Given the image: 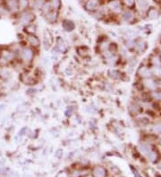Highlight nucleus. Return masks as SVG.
Wrapping results in <instances>:
<instances>
[{
    "label": "nucleus",
    "mask_w": 161,
    "mask_h": 177,
    "mask_svg": "<svg viewBox=\"0 0 161 177\" xmlns=\"http://www.w3.org/2000/svg\"><path fill=\"white\" fill-rule=\"evenodd\" d=\"M41 43H42V47L45 50L51 49V48L53 47V44H54V38L49 32L46 31L43 33Z\"/></svg>",
    "instance_id": "39448f33"
},
{
    "label": "nucleus",
    "mask_w": 161,
    "mask_h": 177,
    "mask_svg": "<svg viewBox=\"0 0 161 177\" xmlns=\"http://www.w3.org/2000/svg\"><path fill=\"white\" fill-rule=\"evenodd\" d=\"M0 79H1V77H0Z\"/></svg>",
    "instance_id": "473e14b6"
},
{
    "label": "nucleus",
    "mask_w": 161,
    "mask_h": 177,
    "mask_svg": "<svg viewBox=\"0 0 161 177\" xmlns=\"http://www.w3.org/2000/svg\"><path fill=\"white\" fill-rule=\"evenodd\" d=\"M75 50H76V54L82 58L88 57L90 56V48L87 46H84V45H81V46L76 47Z\"/></svg>",
    "instance_id": "9d476101"
},
{
    "label": "nucleus",
    "mask_w": 161,
    "mask_h": 177,
    "mask_svg": "<svg viewBox=\"0 0 161 177\" xmlns=\"http://www.w3.org/2000/svg\"><path fill=\"white\" fill-rule=\"evenodd\" d=\"M25 40L27 44L34 49L40 48L41 46V40L37 35H26Z\"/></svg>",
    "instance_id": "423d86ee"
},
{
    "label": "nucleus",
    "mask_w": 161,
    "mask_h": 177,
    "mask_svg": "<svg viewBox=\"0 0 161 177\" xmlns=\"http://www.w3.org/2000/svg\"><path fill=\"white\" fill-rule=\"evenodd\" d=\"M123 17H124V19L125 21L130 22V21L132 20V18H133V14H132L131 11H126V12H124Z\"/></svg>",
    "instance_id": "393cba45"
},
{
    "label": "nucleus",
    "mask_w": 161,
    "mask_h": 177,
    "mask_svg": "<svg viewBox=\"0 0 161 177\" xmlns=\"http://www.w3.org/2000/svg\"><path fill=\"white\" fill-rule=\"evenodd\" d=\"M0 77H1V79H4V80L7 81L12 77L11 72L7 67L1 68L0 69Z\"/></svg>",
    "instance_id": "f3484780"
},
{
    "label": "nucleus",
    "mask_w": 161,
    "mask_h": 177,
    "mask_svg": "<svg viewBox=\"0 0 161 177\" xmlns=\"http://www.w3.org/2000/svg\"><path fill=\"white\" fill-rule=\"evenodd\" d=\"M2 14H3V9H2V8H0V16L2 15Z\"/></svg>",
    "instance_id": "7c9ffc66"
},
{
    "label": "nucleus",
    "mask_w": 161,
    "mask_h": 177,
    "mask_svg": "<svg viewBox=\"0 0 161 177\" xmlns=\"http://www.w3.org/2000/svg\"><path fill=\"white\" fill-rule=\"evenodd\" d=\"M51 7L56 10L57 11L60 7H61V0H51Z\"/></svg>",
    "instance_id": "4be33fe9"
},
{
    "label": "nucleus",
    "mask_w": 161,
    "mask_h": 177,
    "mask_svg": "<svg viewBox=\"0 0 161 177\" xmlns=\"http://www.w3.org/2000/svg\"><path fill=\"white\" fill-rule=\"evenodd\" d=\"M110 43H111V42H109V40H108L107 38L99 39V40H98L97 48H98V50H99V54H100V55L108 49Z\"/></svg>",
    "instance_id": "6e6552de"
},
{
    "label": "nucleus",
    "mask_w": 161,
    "mask_h": 177,
    "mask_svg": "<svg viewBox=\"0 0 161 177\" xmlns=\"http://www.w3.org/2000/svg\"><path fill=\"white\" fill-rule=\"evenodd\" d=\"M19 79L24 84L28 85V86H33L38 83V79H37L36 74H32L28 72L21 73V75L19 76Z\"/></svg>",
    "instance_id": "f03ea898"
},
{
    "label": "nucleus",
    "mask_w": 161,
    "mask_h": 177,
    "mask_svg": "<svg viewBox=\"0 0 161 177\" xmlns=\"http://www.w3.org/2000/svg\"><path fill=\"white\" fill-rule=\"evenodd\" d=\"M51 4L49 3V2H45L44 3V5H43V7H42V8H41V10H42V12L45 14V15L49 13V12H50L51 11Z\"/></svg>",
    "instance_id": "412c9836"
},
{
    "label": "nucleus",
    "mask_w": 161,
    "mask_h": 177,
    "mask_svg": "<svg viewBox=\"0 0 161 177\" xmlns=\"http://www.w3.org/2000/svg\"><path fill=\"white\" fill-rule=\"evenodd\" d=\"M68 49H69L68 45L63 38L58 37V38L56 39V46L53 48V50H54L55 53L66 54L68 52Z\"/></svg>",
    "instance_id": "7ed1b4c3"
},
{
    "label": "nucleus",
    "mask_w": 161,
    "mask_h": 177,
    "mask_svg": "<svg viewBox=\"0 0 161 177\" xmlns=\"http://www.w3.org/2000/svg\"><path fill=\"white\" fill-rule=\"evenodd\" d=\"M124 2L127 7H132V6H133L134 0H124Z\"/></svg>",
    "instance_id": "c756f323"
},
{
    "label": "nucleus",
    "mask_w": 161,
    "mask_h": 177,
    "mask_svg": "<svg viewBox=\"0 0 161 177\" xmlns=\"http://www.w3.org/2000/svg\"><path fill=\"white\" fill-rule=\"evenodd\" d=\"M140 75L142 74L143 77H147L148 74H149V69L147 67H141V70H140Z\"/></svg>",
    "instance_id": "cd10ccee"
},
{
    "label": "nucleus",
    "mask_w": 161,
    "mask_h": 177,
    "mask_svg": "<svg viewBox=\"0 0 161 177\" xmlns=\"http://www.w3.org/2000/svg\"><path fill=\"white\" fill-rule=\"evenodd\" d=\"M107 169L102 165H95L91 170L92 177H107Z\"/></svg>",
    "instance_id": "0eeeda50"
},
{
    "label": "nucleus",
    "mask_w": 161,
    "mask_h": 177,
    "mask_svg": "<svg viewBox=\"0 0 161 177\" xmlns=\"http://www.w3.org/2000/svg\"><path fill=\"white\" fill-rule=\"evenodd\" d=\"M24 31H25V33L27 35H37V31H38V28H37V25L34 24L33 23L25 26L24 28Z\"/></svg>",
    "instance_id": "dca6fc26"
},
{
    "label": "nucleus",
    "mask_w": 161,
    "mask_h": 177,
    "mask_svg": "<svg viewBox=\"0 0 161 177\" xmlns=\"http://www.w3.org/2000/svg\"><path fill=\"white\" fill-rule=\"evenodd\" d=\"M34 20H35V15L32 12L25 11L21 15L19 18V24L23 26H27L32 24Z\"/></svg>",
    "instance_id": "20e7f679"
},
{
    "label": "nucleus",
    "mask_w": 161,
    "mask_h": 177,
    "mask_svg": "<svg viewBox=\"0 0 161 177\" xmlns=\"http://www.w3.org/2000/svg\"><path fill=\"white\" fill-rule=\"evenodd\" d=\"M99 6V0H87L84 5V8L86 11L92 13L98 9Z\"/></svg>",
    "instance_id": "1a4fd4ad"
},
{
    "label": "nucleus",
    "mask_w": 161,
    "mask_h": 177,
    "mask_svg": "<svg viewBox=\"0 0 161 177\" xmlns=\"http://www.w3.org/2000/svg\"><path fill=\"white\" fill-rule=\"evenodd\" d=\"M0 56L4 57L7 58L9 62H11V61H13V60L15 59V53L13 50H10V49L7 48V49H4V50H2L1 52H0Z\"/></svg>",
    "instance_id": "2eb2a0df"
},
{
    "label": "nucleus",
    "mask_w": 161,
    "mask_h": 177,
    "mask_svg": "<svg viewBox=\"0 0 161 177\" xmlns=\"http://www.w3.org/2000/svg\"><path fill=\"white\" fill-rule=\"evenodd\" d=\"M138 1V5L140 7V9H142L143 11L147 9L148 7V0H137Z\"/></svg>",
    "instance_id": "5701e85b"
},
{
    "label": "nucleus",
    "mask_w": 161,
    "mask_h": 177,
    "mask_svg": "<svg viewBox=\"0 0 161 177\" xmlns=\"http://www.w3.org/2000/svg\"><path fill=\"white\" fill-rule=\"evenodd\" d=\"M81 1H82V0H81Z\"/></svg>",
    "instance_id": "2f4dec72"
},
{
    "label": "nucleus",
    "mask_w": 161,
    "mask_h": 177,
    "mask_svg": "<svg viewBox=\"0 0 161 177\" xmlns=\"http://www.w3.org/2000/svg\"><path fill=\"white\" fill-rule=\"evenodd\" d=\"M108 76L110 78L115 80V79H117L119 77V72L117 70H115V69H110L108 71Z\"/></svg>",
    "instance_id": "aec40b11"
},
{
    "label": "nucleus",
    "mask_w": 161,
    "mask_h": 177,
    "mask_svg": "<svg viewBox=\"0 0 161 177\" xmlns=\"http://www.w3.org/2000/svg\"><path fill=\"white\" fill-rule=\"evenodd\" d=\"M7 8L11 13H15L19 10V5L17 0H6Z\"/></svg>",
    "instance_id": "9b49d317"
},
{
    "label": "nucleus",
    "mask_w": 161,
    "mask_h": 177,
    "mask_svg": "<svg viewBox=\"0 0 161 177\" xmlns=\"http://www.w3.org/2000/svg\"><path fill=\"white\" fill-rule=\"evenodd\" d=\"M19 5V10H25L29 6V0H17Z\"/></svg>",
    "instance_id": "a211bd4d"
},
{
    "label": "nucleus",
    "mask_w": 161,
    "mask_h": 177,
    "mask_svg": "<svg viewBox=\"0 0 161 177\" xmlns=\"http://www.w3.org/2000/svg\"><path fill=\"white\" fill-rule=\"evenodd\" d=\"M82 172L79 169H75L70 173V177H82Z\"/></svg>",
    "instance_id": "a878e982"
},
{
    "label": "nucleus",
    "mask_w": 161,
    "mask_h": 177,
    "mask_svg": "<svg viewBox=\"0 0 161 177\" xmlns=\"http://www.w3.org/2000/svg\"><path fill=\"white\" fill-rule=\"evenodd\" d=\"M56 177H70V173H69L67 171L64 170V171L59 172V173L57 174V176H56Z\"/></svg>",
    "instance_id": "bb28decb"
},
{
    "label": "nucleus",
    "mask_w": 161,
    "mask_h": 177,
    "mask_svg": "<svg viewBox=\"0 0 161 177\" xmlns=\"http://www.w3.org/2000/svg\"><path fill=\"white\" fill-rule=\"evenodd\" d=\"M157 12L155 8H150L148 11V17L154 19V18H157Z\"/></svg>",
    "instance_id": "b1692460"
},
{
    "label": "nucleus",
    "mask_w": 161,
    "mask_h": 177,
    "mask_svg": "<svg viewBox=\"0 0 161 177\" xmlns=\"http://www.w3.org/2000/svg\"><path fill=\"white\" fill-rule=\"evenodd\" d=\"M107 7L109 10L113 12H119L121 11V4L118 0H111L107 4Z\"/></svg>",
    "instance_id": "4468645a"
},
{
    "label": "nucleus",
    "mask_w": 161,
    "mask_h": 177,
    "mask_svg": "<svg viewBox=\"0 0 161 177\" xmlns=\"http://www.w3.org/2000/svg\"><path fill=\"white\" fill-rule=\"evenodd\" d=\"M62 28L64 29V31H65L66 32H73L75 30V24L73 21L65 19L62 22Z\"/></svg>",
    "instance_id": "ddd939ff"
},
{
    "label": "nucleus",
    "mask_w": 161,
    "mask_h": 177,
    "mask_svg": "<svg viewBox=\"0 0 161 177\" xmlns=\"http://www.w3.org/2000/svg\"><path fill=\"white\" fill-rule=\"evenodd\" d=\"M45 16H46V21L49 24H55L58 19V14H57V11L56 10H51Z\"/></svg>",
    "instance_id": "f8f14e48"
},
{
    "label": "nucleus",
    "mask_w": 161,
    "mask_h": 177,
    "mask_svg": "<svg viewBox=\"0 0 161 177\" xmlns=\"http://www.w3.org/2000/svg\"><path fill=\"white\" fill-rule=\"evenodd\" d=\"M44 1L43 0H34L33 2V7L36 9V10H41L43 5H44Z\"/></svg>",
    "instance_id": "6ab92c4d"
},
{
    "label": "nucleus",
    "mask_w": 161,
    "mask_h": 177,
    "mask_svg": "<svg viewBox=\"0 0 161 177\" xmlns=\"http://www.w3.org/2000/svg\"><path fill=\"white\" fill-rule=\"evenodd\" d=\"M31 92V96H32V95H34V94H36L37 93V90L35 89V88H30L28 90H26V94H29Z\"/></svg>",
    "instance_id": "c85d7f7f"
},
{
    "label": "nucleus",
    "mask_w": 161,
    "mask_h": 177,
    "mask_svg": "<svg viewBox=\"0 0 161 177\" xmlns=\"http://www.w3.org/2000/svg\"><path fill=\"white\" fill-rule=\"evenodd\" d=\"M19 57L23 63L26 65L31 64L35 58V49L30 46H24L19 49Z\"/></svg>",
    "instance_id": "f257e3e1"
}]
</instances>
